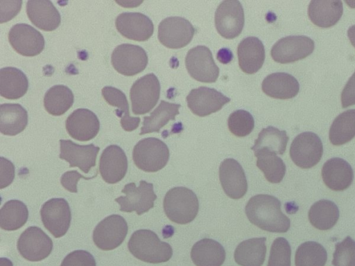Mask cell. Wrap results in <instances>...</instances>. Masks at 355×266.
Segmentation results:
<instances>
[{
  "label": "cell",
  "mask_w": 355,
  "mask_h": 266,
  "mask_svg": "<svg viewBox=\"0 0 355 266\" xmlns=\"http://www.w3.org/2000/svg\"><path fill=\"white\" fill-rule=\"evenodd\" d=\"M128 227L120 215L113 214L101 220L93 231V241L101 250L109 251L118 247L125 240Z\"/></svg>",
  "instance_id": "cell-7"
},
{
  "label": "cell",
  "mask_w": 355,
  "mask_h": 266,
  "mask_svg": "<svg viewBox=\"0 0 355 266\" xmlns=\"http://www.w3.org/2000/svg\"><path fill=\"white\" fill-rule=\"evenodd\" d=\"M98 170L106 183L120 181L128 170V159L122 148L116 145L105 148L100 157Z\"/></svg>",
  "instance_id": "cell-22"
},
{
  "label": "cell",
  "mask_w": 355,
  "mask_h": 266,
  "mask_svg": "<svg viewBox=\"0 0 355 266\" xmlns=\"http://www.w3.org/2000/svg\"><path fill=\"white\" fill-rule=\"evenodd\" d=\"M28 80L19 69L7 66L0 70V94L9 100L22 97L28 91Z\"/></svg>",
  "instance_id": "cell-29"
},
{
  "label": "cell",
  "mask_w": 355,
  "mask_h": 266,
  "mask_svg": "<svg viewBox=\"0 0 355 266\" xmlns=\"http://www.w3.org/2000/svg\"><path fill=\"white\" fill-rule=\"evenodd\" d=\"M263 91L268 96L278 99H289L299 92L300 84L292 75L277 72L267 76L262 82Z\"/></svg>",
  "instance_id": "cell-26"
},
{
  "label": "cell",
  "mask_w": 355,
  "mask_h": 266,
  "mask_svg": "<svg viewBox=\"0 0 355 266\" xmlns=\"http://www.w3.org/2000/svg\"><path fill=\"white\" fill-rule=\"evenodd\" d=\"M128 247L135 258L149 263L166 262L173 255L171 246L161 241L157 235L149 229L135 231L128 241Z\"/></svg>",
  "instance_id": "cell-2"
},
{
  "label": "cell",
  "mask_w": 355,
  "mask_h": 266,
  "mask_svg": "<svg viewBox=\"0 0 355 266\" xmlns=\"http://www.w3.org/2000/svg\"><path fill=\"white\" fill-rule=\"evenodd\" d=\"M219 179L225 193L232 199L243 197L248 190L244 170L234 159H224L219 166Z\"/></svg>",
  "instance_id": "cell-18"
},
{
  "label": "cell",
  "mask_w": 355,
  "mask_h": 266,
  "mask_svg": "<svg viewBox=\"0 0 355 266\" xmlns=\"http://www.w3.org/2000/svg\"><path fill=\"white\" fill-rule=\"evenodd\" d=\"M65 127L73 139L87 141L94 139L98 133L100 122L93 112L88 109L79 108L67 117Z\"/></svg>",
  "instance_id": "cell-21"
},
{
  "label": "cell",
  "mask_w": 355,
  "mask_h": 266,
  "mask_svg": "<svg viewBox=\"0 0 355 266\" xmlns=\"http://www.w3.org/2000/svg\"><path fill=\"white\" fill-rule=\"evenodd\" d=\"M245 211L250 222L264 231L285 233L290 228V219L282 213L281 202L275 196L254 195L248 202Z\"/></svg>",
  "instance_id": "cell-1"
},
{
  "label": "cell",
  "mask_w": 355,
  "mask_h": 266,
  "mask_svg": "<svg viewBox=\"0 0 355 266\" xmlns=\"http://www.w3.org/2000/svg\"><path fill=\"white\" fill-rule=\"evenodd\" d=\"M26 8L30 21L42 30H54L60 24V15L50 1L30 0L26 2Z\"/></svg>",
  "instance_id": "cell-24"
},
{
  "label": "cell",
  "mask_w": 355,
  "mask_h": 266,
  "mask_svg": "<svg viewBox=\"0 0 355 266\" xmlns=\"http://www.w3.org/2000/svg\"><path fill=\"white\" fill-rule=\"evenodd\" d=\"M229 130L235 136L243 137L248 135L254 127V120L248 111L238 109L233 112L227 119Z\"/></svg>",
  "instance_id": "cell-41"
},
{
  "label": "cell",
  "mask_w": 355,
  "mask_h": 266,
  "mask_svg": "<svg viewBox=\"0 0 355 266\" xmlns=\"http://www.w3.org/2000/svg\"><path fill=\"white\" fill-rule=\"evenodd\" d=\"M111 62L118 73L126 76H132L146 69L148 64V55L145 50L139 46L122 44L113 51Z\"/></svg>",
  "instance_id": "cell-13"
},
{
  "label": "cell",
  "mask_w": 355,
  "mask_h": 266,
  "mask_svg": "<svg viewBox=\"0 0 355 266\" xmlns=\"http://www.w3.org/2000/svg\"><path fill=\"white\" fill-rule=\"evenodd\" d=\"M160 95V84L153 73L137 79L132 85L130 99L134 114L148 113L157 104Z\"/></svg>",
  "instance_id": "cell-6"
},
{
  "label": "cell",
  "mask_w": 355,
  "mask_h": 266,
  "mask_svg": "<svg viewBox=\"0 0 355 266\" xmlns=\"http://www.w3.org/2000/svg\"><path fill=\"white\" fill-rule=\"evenodd\" d=\"M332 265L355 266V241L350 236H347L342 242L336 244Z\"/></svg>",
  "instance_id": "cell-42"
},
{
  "label": "cell",
  "mask_w": 355,
  "mask_h": 266,
  "mask_svg": "<svg viewBox=\"0 0 355 266\" xmlns=\"http://www.w3.org/2000/svg\"><path fill=\"white\" fill-rule=\"evenodd\" d=\"M314 42L305 35H290L279 39L272 47V58L281 64L304 59L314 50Z\"/></svg>",
  "instance_id": "cell-15"
},
{
  "label": "cell",
  "mask_w": 355,
  "mask_h": 266,
  "mask_svg": "<svg viewBox=\"0 0 355 266\" xmlns=\"http://www.w3.org/2000/svg\"><path fill=\"white\" fill-rule=\"evenodd\" d=\"M215 26L218 33L225 39L239 36L244 26L245 17L242 5L237 0H225L217 7Z\"/></svg>",
  "instance_id": "cell-9"
},
{
  "label": "cell",
  "mask_w": 355,
  "mask_h": 266,
  "mask_svg": "<svg viewBox=\"0 0 355 266\" xmlns=\"http://www.w3.org/2000/svg\"><path fill=\"white\" fill-rule=\"evenodd\" d=\"M3 1L5 10L1 9V23L6 22L13 18L20 10L21 1Z\"/></svg>",
  "instance_id": "cell-48"
},
{
  "label": "cell",
  "mask_w": 355,
  "mask_h": 266,
  "mask_svg": "<svg viewBox=\"0 0 355 266\" xmlns=\"http://www.w3.org/2000/svg\"><path fill=\"white\" fill-rule=\"evenodd\" d=\"M8 41L17 53L27 57L39 55L45 45L43 35L26 24L14 25L9 30Z\"/></svg>",
  "instance_id": "cell-16"
},
{
  "label": "cell",
  "mask_w": 355,
  "mask_h": 266,
  "mask_svg": "<svg viewBox=\"0 0 355 266\" xmlns=\"http://www.w3.org/2000/svg\"><path fill=\"white\" fill-rule=\"evenodd\" d=\"M15 177V166L8 159L1 157V188L9 186Z\"/></svg>",
  "instance_id": "cell-47"
},
{
  "label": "cell",
  "mask_w": 355,
  "mask_h": 266,
  "mask_svg": "<svg viewBox=\"0 0 355 266\" xmlns=\"http://www.w3.org/2000/svg\"><path fill=\"white\" fill-rule=\"evenodd\" d=\"M60 266H96L94 256L85 250H76L63 259Z\"/></svg>",
  "instance_id": "cell-44"
},
{
  "label": "cell",
  "mask_w": 355,
  "mask_h": 266,
  "mask_svg": "<svg viewBox=\"0 0 355 266\" xmlns=\"http://www.w3.org/2000/svg\"><path fill=\"white\" fill-rule=\"evenodd\" d=\"M115 26L123 37L138 42L148 40L154 31L151 19L140 12L121 13L116 18Z\"/></svg>",
  "instance_id": "cell-20"
},
{
  "label": "cell",
  "mask_w": 355,
  "mask_h": 266,
  "mask_svg": "<svg viewBox=\"0 0 355 266\" xmlns=\"http://www.w3.org/2000/svg\"><path fill=\"white\" fill-rule=\"evenodd\" d=\"M322 143L315 133L305 132L298 134L290 147V157L295 165L302 168H310L321 159Z\"/></svg>",
  "instance_id": "cell-8"
},
{
  "label": "cell",
  "mask_w": 355,
  "mask_h": 266,
  "mask_svg": "<svg viewBox=\"0 0 355 266\" xmlns=\"http://www.w3.org/2000/svg\"><path fill=\"white\" fill-rule=\"evenodd\" d=\"M225 251L217 241L203 238L191 248V258L196 266H221L225 260Z\"/></svg>",
  "instance_id": "cell-27"
},
{
  "label": "cell",
  "mask_w": 355,
  "mask_h": 266,
  "mask_svg": "<svg viewBox=\"0 0 355 266\" xmlns=\"http://www.w3.org/2000/svg\"><path fill=\"white\" fill-rule=\"evenodd\" d=\"M28 218L26 204L17 200L6 202L0 210V226L6 231H15L22 227Z\"/></svg>",
  "instance_id": "cell-38"
},
{
  "label": "cell",
  "mask_w": 355,
  "mask_h": 266,
  "mask_svg": "<svg viewBox=\"0 0 355 266\" xmlns=\"http://www.w3.org/2000/svg\"><path fill=\"white\" fill-rule=\"evenodd\" d=\"M266 240L261 237L242 241L234 251L235 262L241 266H261L266 254Z\"/></svg>",
  "instance_id": "cell-32"
},
{
  "label": "cell",
  "mask_w": 355,
  "mask_h": 266,
  "mask_svg": "<svg viewBox=\"0 0 355 266\" xmlns=\"http://www.w3.org/2000/svg\"><path fill=\"white\" fill-rule=\"evenodd\" d=\"M257 158V166L263 172L268 181L278 184L286 173V165L276 153L266 149L254 151Z\"/></svg>",
  "instance_id": "cell-35"
},
{
  "label": "cell",
  "mask_w": 355,
  "mask_h": 266,
  "mask_svg": "<svg viewBox=\"0 0 355 266\" xmlns=\"http://www.w3.org/2000/svg\"><path fill=\"white\" fill-rule=\"evenodd\" d=\"M341 1H311L308 7V15L313 24L321 28L335 25L343 15Z\"/></svg>",
  "instance_id": "cell-28"
},
{
  "label": "cell",
  "mask_w": 355,
  "mask_h": 266,
  "mask_svg": "<svg viewBox=\"0 0 355 266\" xmlns=\"http://www.w3.org/2000/svg\"><path fill=\"white\" fill-rule=\"evenodd\" d=\"M101 92L103 98L109 105L119 108L115 110V114L121 118L122 128L127 132L136 130L141 119L139 117L130 115L129 105L125 94L119 89L110 86L104 87Z\"/></svg>",
  "instance_id": "cell-31"
},
{
  "label": "cell",
  "mask_w": 355,
  "mask_h": 266,
  "mask_svg": "<svg viewBox=\"0 0 355 266\" xmlns=\"http://www.w3.org/2000/svg\"><path fill=\"white\" fill-rule=\"evenodd\" d=\"M322 177L331 190L341 191L347 189L354 179V172L349 163L342 158L327 160L322 168Z\"/></svg>",
  "instance_id": "cell-23"
},
{
  "label": "cell",
  "mask_w": 355,
  "mask_h": 266,
  "mask_svg": "<svg viewBox=\"0 0 355 266\" xmlns=\"http://www.w3.org/2000/svg\"><path fill=\"white\" fill-rule=\"evenodd\" d=\"M343 108L355 105V71L349 78L341 93Z\"/></svg>",
  "instance_id": "cell-46"
},
{
  "label": "cell",
  "mask_w": 355,
  "mask_h": 266,
  "mask_svg": "<svg viewBox=\"0 0 355 266\" xmlns=\"http://www.w3.org/2000/svg\"><path fill=\"white\" fill-rule=\"evenodd\" d=\"M233 55L228 48H222L217 53V59L223 64H227L232 61Z\"/></svg>",
  "instance_id": "cell-49"
},
{
  "label": "cell",
  "mask_w": 355,
  "mask_h": 266,
  "mask_svg": "<svg viewBox=\"0 0 355 266\" xmlns=\"http://www.w3.org/2000/svg\"><path fill=\"white\" fill-rule=\"evenodd\" d=\"M288 141V136L286 131L268 126L259 132L251 150L255 151L263 148L276 154H283L286 151Z\"/></svg>",
  "instance_id": "cell-39"
},
{
  "label": "cell",
  "mask_w": 355,
  "mask_h": 266,
  "mask_svg": "<svg viewBox=\"0 0 355 266\" xmlns=\"http://www.w3.org/2000/svg\"><path fill=\"white\" fill-rule=\"evenodd\" d=\"M164 211L168 218L177 224L191 222L196 217L199 203L196 195L185 187H175L165 195Z\"/></svg>",
  "instance_id": "cell-3"
},
{
  "label": "cell",
  "mask_w": 355,
  "mask_h": 266,
  "mask_svg": "<svg viewBox=\"0 0 355 266\" xmlns=\"http://www.w3.org/2000/svg\"><path fill=\"white\" fill-rule=\"evenodd\" d=\"M28 124V112L18 103H4L0 106V131L4 135L21 133Z\"/></svg>",
  "instance_id": "cell-30"
},
{
  "label": "cell",
  "mask_w": 355,
  "mask_h": 266,
  "mask_svg": "<svg viewBox=\"0 0 355 266\" xmlns=\"http://www.w3.org/2000/svg\"><path fill=\"white\" fill-rule=\"evenodd\" d=\"M291 249L288 240L276 238L271 246L267 266H291Z\"/></svg>",
  "instance_id": "cell-43"
},
{
  "label": "cell",
  "mask_w": 355,
  "mask_h": 266,
  "mask_svg": "<svg viewBox=\"0 0 355 266\" xmlns=\"http://www.w3.org/2000/svg\"><path fill=\"white\" fill-rule=\"evenodd\" d=\"M99 147L93 143L79 145L71 140H60L59 157L69 163V167H78L85 173L96 166Z\"/></svg>",
  "instance_id": "cell-19"
},
{
  "label": "cell",
  "mask_w": 355,
  "mask_h": 266,
  "mask_svg": "<svg viewBox=\"0 0 355 266\" xmlns=\"http://www.w3.org/2000/svg\"><path fill=\"white\" fill-rule=\"evenodd\" d=\"M40 215L44 227L56 238L64 236L70 227L71 209L64 198H52L44 202Z\"/></svg>",
  "instance_id": "cell-12"
},
{
  "label": "cell",
  "mask_w": 355,
  "mask_h": 266,
  "mask_svg": "<svg viewBox=\"0 0 355 266\" xmlns=\"http://www.w3.org/2000/svg\"><path fill=\"white\" fill-rule=\"evenodd\" d=\"M180 105L161 100L157 107L150 116H144L140 135L151 132H159L160 129L166 125L169 121L175 119L180 114Z\"/></svg>",
  "instance_id": "cell-33"
},
{
  "label": "cell",
  "mask_w": 355,
  "mask_h": 266,
  "mask_svg": "<svg viewBox=\"0 0 355 266\" xmlns=\"http://www.w3.org/2000/svg\"><path fill=\"white\" fill-rule=\"evenodd\" d=\"M132 159L137 167L144 172H157L168 163L169 150L166 144L157 138H145L135 145Z\"/></svg>",
  "instance_id": "cell-4"
},
{
  "label": "cell",
  "mask_w": 355,
  "mask_h": 266,
  "mask_svg": "<svg viewBox=\"0 0 355 266\" xmlns=\"http://www.w3.org/2000/svg\"><path fill=\"white\" fill-rule=\"evenodd\" d=\"M237 54L240 69L248 74L257 72L265 60L263 44L256 37L244 38L238 46Z\"/></svg>",
  "instance_id": "cell-25"
},
{
  "label": "cell",
  "mask_w": 355,
  "mask_h": 266,
  "mask_svg": "<svg viewBox=\"0 0 355 266\" xmlns=\"http://www.w3.org/2000/svg\"><path fill=\"white\" fill-rule=\"evenodd\" d=\"M196 30L186 19L169 17L163 19L158 26V39L169 48H180L191 41Z\"/></svg>",
  "instance_id": "cell-10"
},
{
  "label": "cell",
  "mask_w": 355,
  "mask_h": 266,
  "mask_svg": "<svg viewBox=\"0 0 355 266\" xmlns=\"http://www.w3.org/2000/svg\"><path fill=\"white\" fill-rule=\"evenodd\" d=\"M17 249L29 261H40L47 258L53 249V241L40 227H29L20 235Z\"/></svg>",
  "instance_id": "cell-11"
},
{
  "label": "cell",
  "mask_w": 355,
  "mask_h": 266,
  "mask_svg": "<svg viewBox=\"0 0 355 266\" xmlns=\"http://www.w3.org/2000/svg\"><path fill=\"white\" fill-rule=\"evenodd\" d=\"M97 172L92 177H85L78 172L77 170H69L65 172L60 178L61 185L68 191L71 193H77V184L80 179L86 180L95 178Z\"/></svg>",
  "instance_id": "cell-45"
},
{
  "label": "cell",
  "mask_w": 355,
  "mask_h": 266,
  "mask_svg": "<svg viewBox=\"0 0 355 266\" xmlns=\"http://www.w3.org/2000/svg\"><path fill=\"white\" fill-rule=\"evenodd\" d=\"M308 216L314 227L328 230L336 224L339 218V209L332 201L320 200L311 206Z\"/></svg>",
  "instance_id": "cell-34"
},
{
  "label": "cell",
  "mask_w": 355,
  "mask_h": 266,
  "mask_svg": "<svg viewBox=\"0 0 355 266\" xmlns=\"http://www.w3.org/2000/svg\"><path fill=\"white\" fill-rule=\"evenodd\" d=\"M121 192L125 195L114 200L119 204L120 211L128 213L135 211L139 215L152 209L157 199L153 184L144 180L140 181L138 187L134 182L125 184Z\"/></svg>",
  "instance_id": "cell-5"
},
{
  "label": "cell",
  "mask_w": 355,
  "mask_h": 266,
  "mask_svg": "<svg viewBox=\"0 0 355 266\" xmlns=\"http://www.w3.org/2000/svg\"><path fill=\"white\" fill-rule=\"evenodd\" d=\"M185 65L189 75L202 82H214L219 76L212 53L205 46H197L190 49L185 57Z\"/></svg>",
  "instance_id": "cell-14"
},
{
  "label": "cell",
  "mask_w": 355,
  "mask_h": 266,
  "mask_svg": "<svg viewBox=\"0 0 355 266\" xmlns=\"http://www.w3.org/2000/svg\"><path fill=\"white\" fill-rule=\"evenodd\" d=\"M74 96L71 90L64 85H54L46 92L44 106L53 116L64 114L73 105Z\"/></svg>",
  "instance_id": "cell-36"
},
{
  "label": "cell",
  "mask_w": 355,
  "mask_h": 266,
  "mask_svg": "<svg viewBox=\"0 0 355 266\" xmlns=\"http://www.w3.org/2000/svg\"><path fill=\"white\" fill-rule=\"evenodd\" d=\"M355 136V109L340 114L329 129V141L334 145H343Z\"/></svg>",
  "instance_id": "cell-37"
},
{
  "label": "cell",
  "mask_w": 355,
  "mask_h": 266,
  "mask_svg": "<svg viewBox=\"0 0 355 266\" xmlns=\"http://www.w3.org/2000/svg\"><path fill=\"white\" fill-rule=\"evenodd\" d=\"M347 36L351 44L355 47V25H353L348 28Z\"/></svg>",
  "instance_id": "cell-50"
},
{
  "label": "cell",
  "mask_w": 355,
  "mask_h": 266,
  "mask_svg": "<svg viewBox=\"0 0 355 266\" xmlns=\"http://www.w3.org/2000/svg\"><path fill=\"white\" fill-rule=\"evenodd\" d=\"M327 260L325 248L315 241L303 242L295 252V266H324Z\"/></svg>",
  "instance_id": "cell-40"
},
{
  "label": "cell",
  "mask_w": 355,
  "mask_h": 266,
  "mask_svg": "<svg viewBox=\"0 0 355 266\" xmlns=\"http://www.w3.org/2000/svg\"><path fill=\"white\" fill-rule=\"evenodd\" d=\"M187 106L198 116H206L219 111L230 98L215 89L200 87L192 89L187 96Z\"/></svg>",
  "instance_id": "cell-17"
}]
</instances>
